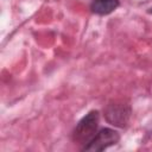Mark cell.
I'll return each instance as SVG.
<instances>
[{"mask_svg":"<svg viewBox=\"0 0 152 152\" xmlns=\"http://www.w3.org/2000/svg\"><path fill=\"white\" fill-rule=\"evenodd\" d=\"M97 126H99V112L91 110L86 116H83L76 125L72 133L74 141L77 144H82L83 146L87 145L97 133Z\"/></svg>","mask_w":152,"mask_h":152,"instance_id":"cell-1","label":"cell"},{"mask_svg":"<svg viewBox=\"0 0 152 152\" xmlns=\"http://www.w3.org/2000/svg\"><path fill=\"white\" fill-rule=\"evenodd\" d=\"M120 139V135L116 131L112 128H102L100 129L95 137L83 146V151H103L108 147L115 145Z\"/></svg>","mask_w":152,"mask_h":152,"instance_id":"cell-2","label":"cell"},{"mask_svg":"<svg viewBox=\"0 0 152 152\" xmlns=\"http://www.w3.org/2000/svg\"><path fill=\"white\" fill-rule=\"evenodd\" d=\"M106 120L116 127H125L131 118V108L128 104L121 102H114L106 107L104 109Z\"/></svg>","mask_w":152,"mask_h":152,"instance_id":"cell-3","label":"cell"},{"mask_svg":"<svg viewBox=\"0 0 152 152\" xmlns=\"http://www.w3.org/2000/svg\"><path fill=\"white\" fill-rule=\"evenodd\" d=\"M119 7V0H93L90 10L100 15H106L114 12Z\"/></svg>","mask_w":152,"mask_h":152,"instance_id":"cell-4","label":"cell"},{"mask_svg":"<svg viewBox=\"0 0 152 152\" xmlns=\"http://www.w3.org/2000/svg\"><path fill=\"white\" fill-rule=\"evenodd\" d=\"M150 13H152V8H151V10H150Z\"/></svg>","mask_w":152,"mask_h":152,"instance_id":"cell-5","label":"cell"}]
</instances>
